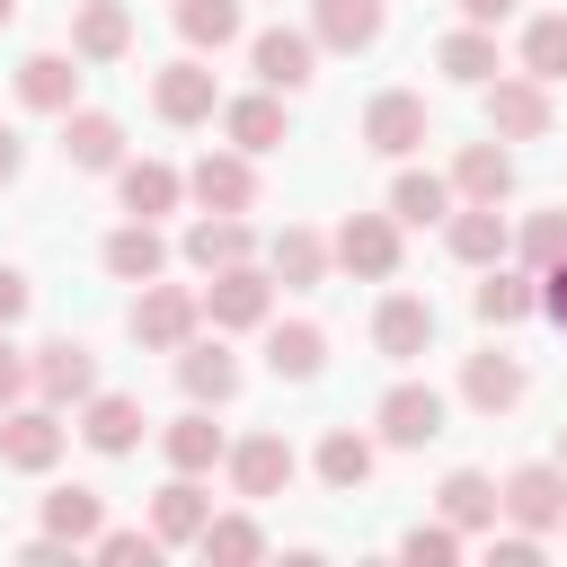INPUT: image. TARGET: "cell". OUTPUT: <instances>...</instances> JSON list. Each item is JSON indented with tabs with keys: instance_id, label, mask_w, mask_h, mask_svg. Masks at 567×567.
Instances as JSON below:
<instances>
[{
	"instance_id": "cell-1",
	"label": "cell",
	"mask_w": 567,
	"mask_h": 567,
	"mask_svg": "<svg viewBox=\"0 0 567 567\" xmlns=\"http://www.w3.org/2000/svg\"><path fill=\"white\" fill-rule=\"evenodd\" d=\"M195 328H204V292H186V284H159V275L133 292V346H151V354H177Z\"/></svg>"
},
{
	"instance_id": "cell-37",
	"label": "cell",
	"mask_w": 567,
	"mask_h": 567,
	"mask_svg": "<svg viewBox=\"0 0 567 567\" xmlns=\"http://www.w3.org/2000/svg\"><path fill=\"white\" fill-rule=\"evenodd\" d=\"M168 18H177V35H186V53H221V44H239V0H177Z\"/></svg>"
},
{
	"instance_id": "cell-31",
	"label": "cell",
	"mask_w": 567,
	"mask_h": 567,
	"mask_svg": "<svg viewBox=\"0 0 567 567\" xmlns=\"http://www.w3.org/2000/svg\"><path fill=\"white\" fill-rule=\"evenodd\" d=\"M443 239H452V257H461V266H496V257L514 248V230H505V213H496V204L443 213Z\"/></svg>"
},
{
	"instance_id": "cell-13",
	"label": "cell",
	"mask_w": 567,
	"mask_h": 567,
	"mask_svg": "<svg viewBox=\"0 0 567 567\" xmlns=\"http://www.w3.org/2000/svg\"><path fill=\"white\" fill-rule=\"evenodd\" d=\"M470 310H478L487 328H523V319L540 310V275L496 257V266H478V292H470Z\"/></svg>"
},
{
	"instance_id": "cell-29",
	"label": "cell",
	"mask_w": 567,
	"mask_h": 567,
	"mask_svg": "<svg viewBox=\"0 0 567 567\" xmlns=\"http://www.w3.org/2000/svg\"><path fill=\"white\" fill-rule=\"evenodd\" d=\"M159 452H168V470L204 478V470H213V461H221L230 443H221V425H213V416H204V408L186 399V416H168V425H159Z\"/></svg>"
},
{
	"instance_id": "cell-21",
	"label": "cell",
	"mask_w": 567,
	"mask_h": 567,
	"mask_svg": "<svg viewBox=\"0 0 567 567\" xmlns=\"http://www.w3.org/2000/svg\"><path fill=\"white\" fill-rule=\"evenodd\" d=\"M213 523V496H204V478H168L159 496H151V532H159V549H195V532Z\"/></svg>"
},
{
	"instance_id": "cell-50",
	"label": "cell",
	"mask_w": 567,
	"mask_h": 567,
	"mask_svg": "<svg viewBox=\"0 0 567 567\" xmlns=\"http://www.w3.org/2000/svg\"><path fill=\"white\" fill-rule=\"evenodd\" d=\"M9 18H18V0H0V27H9Z\"/></svg>"
},
{
	"instance_id": "cell-32",
	"label": "cell",
	"mask_w": 567,
	"mask_h": 567,
	"mask_svg": "<svg viewBox=\"0 0 567 567\" xmlns=\"http://www.w3.org/2000/svg\"><path fill=\"white\" fill-rule=\"evenodd\" d=\"M319 363H328V337L310 319H275L266 328V372L275 381H319Z\"/></svg>"
},
{
	"instance_id": "cell-12",
	"label": "cell",
	"mask_w": 567,
	"mask_h": 567,
	"mask_svg": "<svg viewBox=\"0 0 567 567\" xmlns=\"http://www.w3.org/2000/svg\"><path fill=\"white\" fill-rule=\"evenodd\" d=\"M186 195H195L204 213H248V204H257V168H248V151H204V159L186 168Z\"/></svg>"
},
{
	"instance_id": "cell-16",
	"label": "cell",
	"mask_w": 567,
	"mask_h": 567,
	"mask_svg": "<svg viewBox=\"0 0 567 567\" xmlns=\"http://www.w3.org/2000/svg\"><path fill=\"white\" fill-rule=\"evenodd\" d=\"M177 390H186L195 408L239 399V354H230L221 337H213V346H204V337H186V346H177Z\"/></svg>"
},
{
	"instance_id": "cell-15",
	"label": "cell",
	"mask_w": 567,
	"mask_h": 567,
	"mask_svg": "<svg viewBox=\"0 0 567 567\" xmlns=\"http://www.w3.org/2000/svg\"><path fill=\"white\" fill-rule=\"evenodd\" d=\"M372 346H381L390 363H416V354L434 346V301H425V292H390V301L372 310Z\"/></svg>"
},
{
	"instance_id": "cell-4",
	"label": "cell",
	"mask_w": 567,
	"mask_h": 567,
	"mask_svg": "<svg viewBox=\"0 0 567 567\" xmlns=\"http://www.w3.org/2000/svg\"><path fill=\"white\" fill-rule=\"evenodd\" d=\"M443 390L434 381H390L381 390V408H372V425H381V443H399V452H425L434 434H443Z\"/></svg>"
},
{
	"instance_id": "cell-33",
	"label": "cell",
	"mask_w": 567,
	"mask_h": 567,
	"mask_svg": "<svg viewBox=\"0 0 567 567\" xmlns=\"http://www.w3.org/2000/svg\"><path fill=\"white\" fill-rule=\"evenodd\" d=\"M434 505H443V523L470 540V532H487V523H496V478H487V470H452V478L434 487Z\"/></svg>"
},
{
	"instance_id": "cell-17",
	"label": "cell",
	"mask_w": 567,
	"mask_h": 567,
	"mask_svg": "<svg viewBox=\"0 0 567 567\" xmlns=\"http://www.w3.org/2000/svg\"><path fill=\"white\" fill-rule=\"evenodd\" d=\"M80 443L106 452V461H124V452L142 443V399H124V390H89V399H80Z\"/></svg>"
},
{
	"instance_id": "cell-18",
	"label": "cell",
	"mask_w": 567,
	"mask_h": 567,
	"mask_svg": "<svg viewBox=\"0 0 567 567\" xmlns=\"http://www.w3.org/2000/svg\"><path fill=\"white\" fill-rule=\"evenodd\" d=\"M221 133H230V151L257 159V151H284L292 124H284V97L275 89H248V97H221Z\"/></svg>"
},
{
	"instance_id": "cell-26",
	"label": "cell",
	"mask_w": 567,
	"mask_h": 567,
	"mask_svg": "<svg viewBox=\"0 0 567 567\" xmlns=\"http://www.w3.org/2000/svg\"><path fill=\"white\" fill-rule=\"evenodd\" d=\"M452 195H461V204H505V195H514V151H505V142H470V151L452 159Z\"/></svg>"
},
{
	"instance_id": "cell-42",
	"label": "cell",
	"mask_w": 567,
	"mask_h": 567,
	"mask_svg": "<svg viewBox=\"0 0 567 567\" xmlns=\"http://www.w3.org/2000/svg\"><path fill=\"white\" fill-rule=\"evenodd\" d=\"M399 558L408 567H452L461 558V532L452 523H416V532H399Z\"/></svg>"
},
{
	"instance_id": "cell-47",
	"label": "cell",
	"mask_w": 567,
	"mask_h": 567,
	"mask_svg": "<svg viewBox=\"0 0 567 567\" xmlns=\"http://www.w3.org/2000/svg\"><path fill=\"white\" fill-rule=\"evenodd\" d=\"M540 310H549V319H558V328H567V257H558V266H549V275H540Z\"/></svg>"
},
{
	"instance_id": "cell-20",
	"label": "cell",
	"mask_w": 567,
	"mask_h": 567,
	"mask_svg": "<svg viewBox=\"0 0 567 567\" xmlns=\"http://www.w3.org/2000/svg\"><path fill=\"white\" fill-rule=\"evenodd\" d=\"M523 390H532V372H523L514 354H496V346L461 363V399H470L478 416H505V408H523Z\"/></svg>"
},
{
	"instance_id": "cell-25",
	"label": "cell",
	"mask_w": 567,
	"mask_h": 567,
	"mask_svg": "<svg viewBox=\"0 0 567 567\" xmlns=\"http://www.w3.org/2000/svg\"><path fill=\"white\" fill-rule=\"evenodd\" d=\"M124 44H133L124 0H80V18H71V62H124Z\"/></svg>"
},
{
	"instance_id": "cell-7",
	"label": "cell",
	"mask_w": 567,
	"mask_h": 567,
	"mask_svg": "<svg viewBox=\"0 0 567 567\" xmlns=\"http://www.w3.org/2000/svg\"><path fill=\"white\" fill-rule=\"evenodd\" d=\"M487 124H496V142H540V133L558 124V106H549V80H532V71H514V80H487Z\"/></svg>"
},
{
	"instance_id": "cell-35",
	"label": "cell",
	"mask_w": 567,
	"mask_h": 567,
	"mask_svg": "<svg viewBox=\"0 0 567 567\" xmlns=\"http://www.w3.org/2000/svg\"><path fill=\"white\" fill-rule=\"evenodd\" d=\"M44 532L71 540V549H89V540L106 532V496H97V487H53V496H44Z\"/></svg>"
},
{
	"instance_id": "cell-48",
	"label": "cell",
	"mask_w": 567,
	"mask_h": 567,
	"mask_svg": "<svg viewBox=\"0 0 567 567\" xmlns=\"http://www.w3.org/2000/svg\"><path fill=\"white\" fill-rule=\"evenodd\" d=\"M514 0H461V27H505Z\"/></svg>"
},
{
	"instance_id": "cell-24",
	"label": "cell",
	"mask_w": 567,
	"mask_h": 567,
	"mask_svg": "<svg viewBox=\"0 0 567 567\" xmlns=\"http://www.w3.org/2000/svg\"><path fill=\"white\" fill-rule=\"evenodd\" d=\"M381 0H310V35L328 44V53H363V44H381Z\"/></svg>"
},
{
	"instance_id": "cell-41",
	"label": "cell",
	"mask_w": 567,
	"mask_h": 567,
	"mask_svg": "<svg viewBox=\"0 0 567 567\" xmlns=\"http://www.w3.org/2000/svg\"><path fill=\"white\" fill-rule=\"evenodd\" d=\"M523 71H532V80H567V18H558V9L523 27Z\"/></svg>"
},
{
	"instance_id": "cell-6",
	"label": "cell",
	"mask_w": 567,
	"mask_h": 567,
	"mask_svg": "<svg viewBox=\"0 0 567 567\" xmlns=\"http://www.w3.org/2000/svg\"><path fill=\"white\" fill-rule=\"evenodd\" d=\"M248 71H257L275 97L310 89V80H319V35H301V27H266V35H248Z\"/></svg>"
},
{
	"instance_id": "cell-43",
	"label": "cell",
	"mask_w": 567,
	"mask_h": 567,
	"mask_svg": "<svg viewBox=\"0 0 567 567\" xmlns=\"http://www.w3.org/2000/svg\"><path fill=\"white\" fill-rule=\"evenodd\" d=\"M89 549H97V558H106V567H133V558H142V567H151V558H159V532H97V540H89Z\"/></svg>"
},
{
	"instance_id": "cell-2",
	"label": "cell",
	"mask_w": 567,
	"mask_h": 567,
	"mask_svg": "<svg viewBox=\"0 0 567 567\" xmlns=\"http://www.w3.org/2000/svg\"><path fill=\"white\" fill-rule=\"evenodd\" d=\"M496 514L549 540V532H558V514H567V470H558V461H523V470H505V487H496Z\"/></svg>"
},
{
	"instance_id": "cell-36",
	"label": "cell",
	"mask_w": 567,
	"mask_h": 567,
	"mask_svg": "<svg viewBox=\"0 0 567 567\" xmlns=\"http://www.w3.org/2000/svg\"><path fill=\"white\" fill-rule=\"evenodd\" d=\"M434 62H443L461 89H487V80H496V27H452V35L434 44Z\"/></svg>"
},
{
	"instance_id": "cell-51",
	"label": "cell",
	"mask_w": 567,
	"mask_h": 567,
	"mask_svg": "<svg viewBox=\"0 0 567 567\" xmlns=\"http://www.w3.org/2000/svg\"><path fill=\"white\" fill-rule=\"evenodd\" d=\"M558 470H567V425H558Z\"/></svg>"
},
{
	"instance_id": "cell-45",
	"label": "cell",
	"mask_w": 567,
	"mask_h": 567,
	"mask_svg": "<svg viewBox=\"0 0 567 567\" xmlns=\"http://www.w3.org/2000/svg\"><path fill=\"white\" fill-rule=\"evenodd\" d=\"M487 549H496V567H540V532H523V523L505 540H487Z\"/></svg>"
},
{
	"instance_id": "cell-49",
	"label": "cell",
	"mask_w": 567,
	"mask_h": 567,
	"mask_svg": "<svg viewBox=\"0 0 567 567\" xmlns=\"http://www.w3.org/2000/svg\"><path fill=\"white\" fill-rule=\"evenodd\" d=\"M18 168H27V142H18V133H9V124H0V186H9V177H18Z\"/></svg>"
},
{
	"instance_id": "cell-44",
	"label": "cell",
	"mask_w": 567,
	"mask_h": 567,
	"mask_svg": "<svg viewBox=\"0 0 567 567\" xmlns=\"http://www.w3.org/2000/svg\"><path fill=\"white\" fill-rule=\"evenodd\" d=\"M27 390H35V381H27V354H18V346H9V328H0V408H18Z\"/></svg>"
},
{
	"instance_id": "cell-30",
	"label": "cell",
	"mask_w": 567,
	"mask_h": 567,
	"mask_svg": "<svg viewBox=\"0 0 567 567\" xmlns=\"http://www.w3.org/2000/svg\"><path fill=\"white\" fill-rule=\"evenodd\" d=\"M18 97H27L35 115H71V106H80V71H71V53H27V62H18Z\"/></svg>"
},
{
	"instance_id": "cell-38",
	"label": "cell",
	"mask_w": 567,
	"mask_h": 567,
	"mask_svg": "<svg viewBox=\"0 0 567 567\" xmlns=\"http://www.w3.org/2000/svg\"><path fill=\"white\" fill-rule=\"evenodd\" d=\"M452 213V177H434V168H399V186H390V221H443Z\"/></svg>"
},
{
	"instance_id": "cell-34",
	"label": "cell",
	"mask_w": 567,
	"mask_h": 567,
	"mask_svg": "<svg viewBox=\"0 0 567 567\" xmlns=\"http://www.w3.org/2000/svg\"><path fill=\"white\" fill-rule=\"evenodd\" d=\"M372 461H381L372 434H354V425H328V434H319V478H328L337 496H354V487L372 478Z\"/></svg>"
},
{
	"instance_id": "cell-39",
	"label": "cell",
	"mask_w": 567,
	"mask_h": 567,
	"mask_svg": "<svg viewBox=\"0 0 567 567\" xmlns=\"http://www.w3.org/2000/svg\"><path fill=\"white\" fill-rule=\"evenodd\" d=\"M195 549H204L213 567H248V558H266V532H257L248 514H213V523L195 532Z\"/></svg>"
},
{
	"instance_id": "cell-23",
	"label": "cell",
	"mask_w": 567,
	"mask_h": 567,
	"mask_svg": "<svg viewBox=\"0 0 567 567\" xmlns=\"http://www.w3.org/2000/svg\"><path fill=\"white\" fill-rule=\"evenodd\" d=\"M177 248H186V266H195V275H221V266H239L257 239H248V221H239V213H195Z\"/></svg>"
},
{
	"instance_id": "cell-10",
	"label": "cell",
	"mask_w": 567,
	"mask_h": 567,
	"mask_svg": "<svg viewBox=\"0 0 567 567\" xmlns=\"http://www.w3.org/2000/svg\"><path fill=\"white\" fill-rule=\"evenodd\" d=\"M151 106H159V124H204V115H221L213 62H204V53H177V62L151 80Z\"/></svg>"
},
{
	"instance_id": "cell-22",
	"label": "cell",
	"mask_w": 567,
	"mask_h": 567,
	"mask_svg": "<svg viewBox=\"0 0 567 567\" xmlns=\"http://www.w3.org/2000/svg\"><path fill=\"white\" fill-rule=\"evenodd\" d=\"M115 195H124V213H133V221H159V213H177L186 177H177L168 159H115Z\"/></svg>"
},
{
	"instance_id": "cell-27",
	"label": "cell",
	"mask_w": 567,
	"mask_h": 567,
	"mask_svg": "<svg viewBox=\"0 0 567 567\" xmlns=\"http://www.w3.org/2000/svg\"><path fill=\"white\" fill-rule=\"evenodd\" d=\"M106 275L115 284H151V275H168V239H159V221H124V230H106Z\"/></svg>"
},
{
	"instance_id": "cell-40",
	"label": "cell",
	"mask_w": 567,
	"mask_h": 567,
	"mask_svg": "<svg viewBox=\"0 0 567 567\" xmlns=\"http://www.w3.org/2000/svg\"><path fill=\"white\" fill-rule=\"evenodd\" d=\"M514 257H523L532 275H549V266L567 257V204H549V213H532V221L514 230Z\"/></svg>"
},
{
	"instance_id": "cell-8",
	"label": "cell",
	"mask_w": 567,
	"mask_h": 567,
	"mask_svg": "<svg viewBox=\"0 0 567 567\" xmlns=\"http://www.w3.org/2000/svg\"><path fill=\"white\" fill-rule=\"evenodd\" d=\"M266 310H275V275L248 266V257L204 284V319H213V328H266Z\"/></svg>"
},
{
	"instance_id": "cell-3",
	"label": "cell",
	"mask_w": 567,
	"mask_h": 567,
	"mask_svg": "<svg viewBox=\"0 0 567 567\" xmlns=\"http://www.w3.org/2000/svg\"><path fill=\"white\" fill-rule=\"evenodd\" d=\"M328 266H346V275H363V284H390V275H399V221H390V213H346L337 239H328Z\"/></svg>"
},
{
	"instance_id": "cell-52",
	"label": "cell",
	"mask_w": 567,
	"mask_h": 567,
	"mask_svg": "<svg viewBox=\"0 0 567 567\" xmlns=\"http://www.w3.org/2000/svg\"><path fill=\"white\" fill-rule=\"evenodd\" d=\"M558 532H567V514H558Z\"/></svg>"
},
{
	"instance_id": "cell-46",
	"label": "cell",
	"mask_w": 567,
	"mask_h": 567,
	"mask_svg": "<svg viewBox=\"0 0 567 567\" xmlns=\"http://www.w3.org/2000/svg\"><path fill=\"white\" fill-rule=\"evenodd\" d=\"M27 301H35V284H27L18 266H0V328H18V319H27Z\"/></svg>"
},
{
	"instance_id": "cell-14",
	"label": "cell",
	"mask_w": 567,
	"mask_h": 567,
	"mask_svg": "<svg viewBox=\"0 0 567 567\" xmlns=\"http://www.w3.org/2000/svg\"><path fill=\"white\" fill-rule=\"evenodd\" d=\"M363 142H372L381 159H408V151L425 142V97H416V89H381V97L363 106Z\"/></svg>"
},
{
	"instance_id": "cell-11",
	"label": "cell",
	"mask_w": 567,
	"mask_h": 567,
	"mask_svg": "<svg viewBox=\"0 0 567 567\" xmlns=\"http://www.w3.org/2000/svg\"><path fill=\"white\" fill-rule=\"evenodd\" d=\"M221 470H230V487H239L248 505H266V496H284V487H292V470H301V461H292V443H284V434H248V443H230V452H221Z\"/></svg>"
},
{
	"instance_id": "cell-9",
	"label": "cell",
	"mask_w": 567,
	"mask_h": 567,
	"mask_svg": "<svg viewBox=\"0 0 567 567\" xmlns=\"http://www.w3.org/2000/svg\"><path fill=\"white\" fill-rule=\"evenodd\" d=\"M27 381H35V399H44V408H80V399L97 390V354H89L80 337H53V346H35V354H27Z\"/></svg>"
},
{
	"instance_id": "cell-5",
	"label": "cell",
	"mask_w": 567,
	"mask_h": 567,
	"mask_svg": "<svg viewBox=\"0 0 567 567\" xmlns=\"http://www.w3.org/2000/svg\"><path fill=\"white\" fill-rule=\"evenodd\" d=\"M62 434H71V425H62V408H44V399H35V408H27V399H18V408H0V461H9V470H27V478L62 461Z\"/></svg>"
},
{
	"instance_id": "cell-19",
	"label": "cell",
	"mask_w": 567,
	"mask_h": 567,
	"mask_svg": "<svg viewBox=\"0 0 567 567\" xmlns=\"http://www.w3.org/2000/svg\"><path fill=\"white\" fill-rule=\"evenodd\" d=\"M62 159L89 168V177H106V168L124 159V124H115L106 106H71V115H62Z\"/></svg>"
},
{
	"instance_id": "cell-28",
	"label": "cell",
	"mask_w": 567,
	"mask_h": 567,
	"mask_svg": "<svg viewBox=\"0 0 567 567\" xmlns=\"http://www.w3.org/2000/svg\"><path fill=\"white\" fill-rule=\"evenodd\" d=\"M266 275H275V284H292V292L328 284V239H319V230H301V221H284V230L266 239Z\"/></svg>"
}]
</instances>
